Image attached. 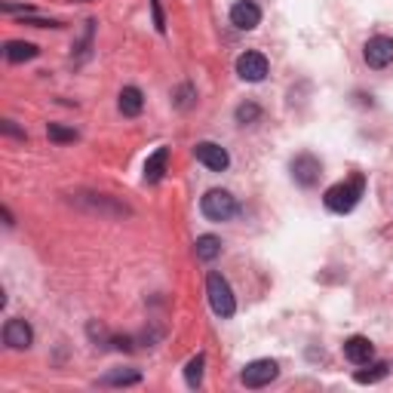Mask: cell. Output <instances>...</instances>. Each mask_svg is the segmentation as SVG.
Returning <instances> with one entry per match:
<instances>
[{
	"label": "cell",
	"instance_id": "1",
	"mask_svg": "<svg viewBox=\"0 0 393 393\" xmlns=\"http://www.w3.org/2000/svg\"><path fill=\"white\" fill-rule=\"evenodd\" d=\"M363 175H356V179H350V181H338V185H332L329 191H326V197H323V203L329 212H338V215H344L350 212L356 203H359V197H363Z\"/></svg>",
	"mask_w": 393,
	"mask_h": 393
},
{
	"label": "cell",
	"instance_id": "2",
	"mask_svg": "<svg viewBox=\"0 0 393 393\" xmlns=\"http://www.w3.org/2000/svg\"><path fill=\"white\" fill-rule=\"evenodd\" d=\"M206 295H209V304H212V311L221 316V320H228L237 311V298H233L231 292V283L221 277V273H209L206 277Z\"/></svg>",
	"mask_w": 393,
	"mask_h": 393
},
{
	"label": "cell",
	"instance_id": "3",
	"mask_svg": "<svg viewBox=\"0 0 393 393\" xmlns=\"http://www.w3.org/2000/svg\"><path fill=\"white\" fill-rule=\"evenodd\" d=\"M200 209H203V215L209 221H231L233 215H237V200H233L228 191L212 188L203 194V200H200Z\"/></svg>",
	"mask_w": 393,
	"mask_h": 393
},
{
	"label": "cell",
	"instance_id": "4",
	"mask_svg": "<svg viewBox=\"0 0 393 393\" xmlns=\"http://www.w3.org/2000/svg\"><path fill=\"white\" fill-rule=\"evenodd\" d=\"M277 375H280V366L273 363V359H252V363L243 369V375H240V381L246 384V387H267L271 381H277Z\"/></svg>",
	"mask_w": 393,
	"mask_h": 393
},
{
	"label": "cell",
	"instance_id": "5",
	"mask_svg": "<svg viewBox=\"0 0 393 393\" xmlns=\"http://www.w3.org/2000/svg\"><path fill=\"white\" fill-rule=\"evenodd\" d=\"M363 58H366V65L369 68H387V65L393 62V37H384V34H378V37H372L369 44H366V49H363Z\"/></svg>",
	"mask_w": 393,
	"mask_h": 393
},
{
	"label": "cell",
	"instance_id": "6",
	"mask_svg": "<svg viewBox=\"0 0 393 393\" xmlns=\"http://www.w3.org/2000/svg\"><path fill=\"white\" fill-rule=\"evenodd\" d=\"M194 157L206 166V169H212V172H224L231 166L228 150H224L221 145H215V141H200V145L194 148Z\"/></svg>",
	"mask_w": 393,
	"mask_h": 393
},
{
	"label": "cell",
	"instance_id": "7",
	"mask_svg": "<svg viewBox=\"0 0 393 393\" xmlns=\"http://www.w3.org/2000/svg\"><path fill=\"white\" fill-rule=\"evenodd\" d=\"M320 172H323V166L314 154H298L295 160H292V179L304 188L316 185V181H320Z\"/></svg>",
	"mask_w": 393,
	"mask_h": 393
},
{
	"label": "cell",
	"instance_id": "8",
	"mask_svg": "<svg viewBox=\"0 0 393 393\" xmlns=\"http://www.w3.org/2000/svg\"><path fill=\"white\" fill-rule=\"evenodd\" d=\"M231 22L240 31H255L262 25V10H258V4H252V0H240V4L231 6Z\"/></svg>",
	"mask_w": 393,
	"mask_h": 393
},
{
	"label": "cell",
	"instance_id": "9",
	"mask_svg": "<svg viewBox=\"0 0 393 393\" xmlns=\"http://www.w3.org/2000/svg\"><path fill=\"white\" fill-rule=\"evenodd\" d=\"M237 74L249 83H258L267 77V58L262 53H243L237 58Z\"/></svg>",
	"mask_w": 393,
	"mask_h": 393
},
{
	"label": "cell",
	"instance_id": "10",
	"mask_svg": "<svg viewBox=\"0 0 393 393\" xmlns=\"http://www.w3.org/2000/svg\"><path fill=\"white\" fill-rule=\"evenodd\" d=\"M4 341H6V347H13V350H28L31 341H34V332H31V326L25 320H6Z\"/></svg>",
	"mask_w": 393,
	"mask_h": 393
},
{
	"label": "cell",
	"instance_id": "11",
	"mask_svg": "<svg viewBox=\"0 0 393 393\" xmlns=\"http://www.w3.org/2000/svg\"><path fill=\"white\" fill-rule=\"evenodd\" d=\"M344 356L350 359V363H356V366H366L375 356V347H372V341L366 335H354V338L344 341Z\"/></svg>",
	"mask_w": 393,
	"mask_h": 393
},
{
	"label": "cell",
	"instance_id": "12",
	"mask_svg": "<svg viewBox=\"0 0 393 393\" xmlns=\"http://www.w3.org/2000/svg\"><path fill=\"white\" fill-rule=\"evenodd\" d=\"M166 163H169V148H157L154 154L148 157V163H145V181L148 185H157V181L163 179Z\"/></svg>",
	"mask_w": 393,
	"mask_h": 393
},
{
	"label": "cell",
	"instance_id": "13",
	"mask_svg": "<svg viewBox=\"0 0 393 393\" xmlns=\"http://www.w3.org/2000/svg\"><path fill=\"white\" fill-rule=\"evenodd\" d=\"M117 108H120L123 117H138L141 108H145V96H141L138 86H127L117 98Z\"/></svg>",
	"mask_w": 393,
	"mask_h": 393
},
{
	"label": "cell",
	"instance_id": "14",
	"mask_svg": "<svg viewBox=\"0 0 393 393\" xmlns=\"http://www.w3.org/2000/svg\"><path fill=\"white\" fill-rule=\"evenodd\" d=\"M4 56H6V62L22 65V62H31V58H37V46L28 44V40H10V44L4 46Z\"/></svg>",
	"mask_w": 393,
	"mask_h": 393
},
{
	"label": "cell",
	"instance_id": "15",
	"mask_svg": "<svg viewBox=\"0 0 393 393\" xmlns=\"http://www.w3.org/2000/svg\"><path fill=\"white\" fill-rule=\"evenodd\" d=\"M197 249V258L200 262H215V258L221 255V240L219 237H212V233H203V237L194 243Z\"/></svg>",
	"mask_w": 393,
	"mask_h": 393
},
{
	"label": "cell",
	"instance_id": "16",
	"mask_svg": "<svg viewBox=\"0 0 393 393\" xmlns=\"http://www.w3.org/2000/svg\"><path fill=\"white\" fill-rule=\"evenodd\" d=\"M203 366H206V356H203V354H197V356L185 366V381H188V387H200V381H203Z\"/></svg>",
	"mask_w": 393,
	"mask_h": 393
},
{
	"label": "cell",
	"instance_id": "17",
	"mask_svg": "<svg viewBox=\"0 0 393 393\" xmlns=\"http://www.w3.org/2000/svg\"><path fill=\"white\" fill-rule=\"evenodd\" d=\"M141 381V375L136 372V369H114V372H108L105 378H102V384H138Z\"/></svg>",
	"mask_w": 393,
	"mask_h": 393
},
{
	"label": "cell",
	"instance_id": "18",
	"mask_svg": "<svg viewBox=\"0 0 393 393\" xmlns=\"http://www.w3.org/2000/svg\"><path fill=\"white\" fill-rule=\"evenodd\" d=\"M390 366L387 363H375L369 372H356V384H375V381H381L384 375H387Z\"/></svg>",
	"mask_w": 393,
	"mask_h": 393
},
{
	"label": "cell",
	"instance_id": "19",
	"mask_svg": "<svg viewBox=\"0 0 393 393\" xmlns=\"http://www.w3.org/2000/svg\"><path fill=\"white\" fill-rule=\"evenodd\" d=\"M46 136L53 138V141H58V145H65V141H77V132H74V129H65L62 123H49V127H46Z\"/></svg>",
	"mask_w": 393,
	"mask_h": 393
},
{
	"label": "cell",
	"instance_id": "20",
	"mask_svg": "<svg viewBox=\"0 0 393 393\" xmlns=\"http://www.w3.org/2000/svg\"><path fill=\"white\" fill-rule=\"evenodd\" d=\"M258 117H262V108L252 105V102H246V105L237 108V123H240V127H246V123H255Z\"/></svg>",
	"mask_w": 393,
	"mask_h": 393
},
{
	"label": "cell",
	"instance_id": "21",
	"mask_svg": "<svg viewBox=\"0 0 393 393\" xmlns=\"http://www.w3.org/2000/svg\"><path fill=\"white\" fill-rule=\"evenodd\" d=\"M191 102H194V89H191V86H181L179 93H175V105H179L181 111H188Z\"/></svg>",
	"mask_w": 393,
	"mask_h": 393
},
{
	"label": "cell",
	"instance_id": "22",
	"mask_svg": "<svg viewBox=\"0 0 393 393\" xmlns=\"http://www.w3.org/2000/svg\"><path fill=\"white\" fill-rule=\"evenodd\" d=\"M150 6H154V25H157V31H166V19H163V10H160V0H150Z\"/></svg>",
	"mask_w": 393,
	"mask_h": 393
},
{
	"label": "cell",
	"instance_id": "23",
	"mask_svg": "<svg viewBox=\"0 0 393 393\" xmlns=\"http://www.w3.org/2000/svg\"><path fill=\"white\" fill-rule=\"evenodd\" d=\"M4 132H6V136H15V138H25V132L15 129V123H13V120H4Z\"/></svg>",
	"mask_w": 393,
	"mask_h": 393
}]
</instances>
